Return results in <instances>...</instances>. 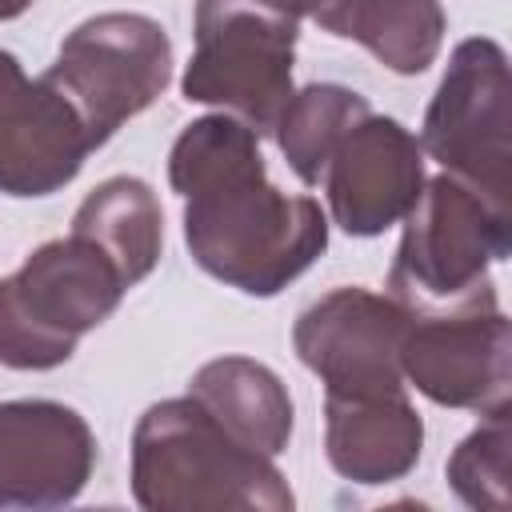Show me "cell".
<instances>
[{
	"mask_svg": "<svg viewBox=\"0 0 512 512\" xmlns=\"http://www.w3.org/2000/svg\"><path fill=\"white\" fill-rule=\"evenodd\" d=\"M168 184L184 196L192 260L248 296H276L328 248V216L312 196L280 192L260 136L236 116L192 120L168 152Z\"/></svg>",
	"mask_w": 512,
	"mask_h": 512,
	"instance_id": "obj_1",
	"label": "cell"
},
{
	"mask_svg": "<svg viewBox=\"0 0 512 512\" xmlns=\"http://www.w3.org/2000/svg\"><path fill=\"white\" fill-rule=\"evenodd\" d=\"M132 496L148 512H288L272 456L228 436L192 396L152 404L132 432Z\"/></svg>",
	"mask_w": 512,
	"mask_h": 512,
	"instance_id": "obj_2",
	"label": "cell"
},
{
	"mask_svg": "<svg viewBox=\"0 0 512 512\" xmlns=\"http://www.w3.org/2000/svg\"><path fill=\"white\" fill-rule=\"evenodd\" d=\"M512 252V208L476 184L440 172L424 180L404 216V236L388 268L392 300L412 316L456 312L492 300L488 268Z\"/></svg>",
	"mask_w": 512,
	"mask_h": 512,
	"instance_id": "obj_3",
	"label": "cell"
},
{
	"mask_svg": "<svg viewBox=\"0 0 512 512\" xmlns=\"http://www.w3.org/2000/svg\"><path fill=\"white\" fill-rule=\"evenodd\" d=\"M124 292L120 268L92 240L68 232L40 244L0 280V364L20 372L64 364L80 336L120 308Z\"/></svg>",
	"mask_w": 512,
	"mask_h": 512,
	"instance_id": "obj_4",
	"label": "cell"
},
{
	"mask_svg": "<svg viewBox=\"0 0 512 512\" xmlns=\"http://www.w3.org/2000/svg\"><path fill=\"white\" fill-rule=\"evenodd\" d=\"M296 36V20L244 0H196V48L180 76V92L264 136L296 92Z\"/></svg>",
	"mask_w": 512,
	"mask_h": 512,
	"instance_id": "obj_5",
	"label": "cell"
},
{
	"mask_svg": "<svg viewBox=\"0 0 512 512\" xmlns=\"http://www.w3.org/2000/svg\"><path fill=\"white\" fill-rule=\"evenodd\" d=\"M44 80L76 108L100 148L168 88L172 40L144 12H100L64 36Z\"/></svg>",
	"mask_w": 512,
	"mask_h": 512,
	"instance_id": "obj_6",
	"label": "cell"
},
{
	"mask_svg": "<svg viewBox=\"0 0 512 512\" xmlns=\"http://www.w3.org/2000/svg\"><path fill=\"white\" fill-rule=\"evenodd\" d=\"M512 100L508 56L496 40L472 36L452 48L448 72L424 112L420 148L452 176L476 184L492 200H512Z\"/></svg>",
	"mask_w": 512,
	"mask_h": 512,
	"instance_id": "obj_7",
	"label": "cell"
},
{
	"mask_svg": "<svg viewBox=\"0 0 512 512\" xmlns=\"http://www.w3.org/2000/svg\"><path fill=\"white\" fill-rule=\"evenodd\" d=\"M408 324L412 312L400 300L368 288H336L300 312L292 348L320 376L324 396L400 392Z\"/></svg>",
	"mask_w": 512,
	"mask_h": 512,
	"instance_id": "obj_8",
	"label": "cell"
},
{
	"mask_svg": "<svg viewBox=\"0 0 512 512\" xmlns=\"http://www.w3.org/2000/svg\"><path fill=\"white\" fill-rule=\"evenodd\" d=\"M400 368L404 380H412L432 404L472 408L480 416L508 412L512 344L508 316L500 312L496 296L456 312L412 316Z\"/></svg>",
	"mask_w": 512,
	"mask_h": 512,
	"instance_id": "obj_9",
	"label": "cell"
},
{
	"mask_svg": "<svg viewBox=\"0 0 512 512\" xmlns=\"http://www.w3.org/2000/svg\"><path fill=\"white\" fill-rule=\"evenodd\" d=\"M96 152L76 108L44 80H28L20 60L0 48V192L52 196Z\"/></svg>",
	"mask_w": 512,
	"mask_h": 512,
	"instance_id": "obj_10",
	"label": "cell"
},
{
	"mask_svg": "<svg viewBox=\"0 0 512 512\" xmlns=\"http://www.w3.org/2000/svg\"><path fill=\"white\" fill-rule=\"evenodd\" d=\"M328 212L348 236H380L400 224L424 188V148L392 116H364L332 152L324 176Z\"/></svg>",
	"mask_w": 512,
	"mask_h": 512,
	"instance_id": "obj_11",
	"label": "cell"
},
{
	"mask_svg": "<svg viewBox=\"0 0 512 512\" xmlns=\"http://www.w3.org/2000/svg\"><path fill=\"white\" fill-rule=\"evenodd\" d=\"M96 464L88 420L56 400L0 404V508H60Z\"/></svg>",
	"mask_w": 512,
	"mask_h": 512,
	"instance_id": "obj_12",
	"label": "cell"
},
{
	"mask_svg": "<svg viewBox=\"0 0 512 512\" xmlns=\"http://www.w3.org/2000/svg\"><path fill=\"white\" fill-rule=\"evenodd\" d=\"M424 424L400 392L324 396V452L352 484H392L420 460Z\"/></svg>",
	"mask_w": 512,
	"mask_h": 512,
	"instance_id": "obj_13",
	"label": "cell"
},
{
	"mask_svg": "<svg viewBox=\"0 0 512 512\" xmlns=\"http://www.w3.org/2000/svg\"><path fill=\"white\" fill-rule=\"evenodd\" d=\"M188 396L240 444L276 456L284 452L292 436V396L284 380L248 356H220L208 360L192 384Z\"/></svg>",
	"mask_w": 512,
	"mask_h": 512,
	"instance_id": "obj_14",
	"label": "cell"
},
{
	"mask_svg": "<svg viewBox=\"0 0 512 512\" xmlns=\"http://www.w3.org/2000/svg\"><path fill=\"white\" fill-rule=\"evenodd\" d=\"M312 20L340 40L364 44L400 76L424 72L440 56L448 28L440 0H320Z\"/></svg>",
	"mask_w": 512,
	"mask_h": 512,
	"instance_id": "obj_15",
	"label": "cell"
},
{
	"mask_svg": "<svg viewBox=\"0 0 512 512\" xmlns=\"http://www.w3.org/2000/svg\"><path fill=\"white\" fill-rule=\"evenodd\" d=\"M72 232L92 240L124 276V284H140L164 244V212L156 192L136 176H112L84 196L72 216Z\"/></svg>",
	"mask_w": 512,
	"mask_h": 512,
	"instance_id": "obj_16",
	"label": "cell"
},
{
	"mask_svg": "<svg viewBox=\"0 0 512 512\" xmlns=\"http://www.w3.org/2000/svg\"><path fill=\"white\" fill-rule=\"evenodd\" d=\"M368 100L344 84H308L288 96L280 108L272 136L288 156V168L304 184H320L336 144L368 116Z\"/></svg>",
	"mask_w": 512,
	"mask_h": 512,
	"instance_id": "obj_17",
	"label": "cell"
},
{
	"mask_svg": "<svg viewBox=\"0 0 512 512\" xmlns=\"http://www.w3.org/2000/svg\"><path fill=\"white\" fill-rule=\"evenodd\" d=\"M508 412L484 416L480 428H472L456 452L448 456V484L468 508L504 512L508 508Z\"/></svg>",
	"mask_w": 512,
	"mask_h": 512,
	"instance_id": "obj_18",
	"label": "cell"
},
{
	"mask_svg": "<svg viewBox=\"0 0 512 512\" xmlns=\"http://www.w3.org/2000/svg\"><path fill=\"white\" fill-rule=\"evenodd\" d=\"M244 4H252V8H264V12H272V16H284V20H304V16H312V8L320 4V0H244Z\"/></svg>",
	"mask_w": 512,
	"mask_h": 512,
	"instance_id": "obj_19",
	"label": "cell"
},
{
	"mask_svg": "<svg viewBox=\"0 0 512 512\" xmlns=\"http://www.w3.org/2000/svg\"><path fill=\"white\" fill-rule=\"evenodd\" d=\"M28 4H32V0H0V20H12V16H20Z\"/></svg>",
	"mask_w": 512,
	"mask_h": 512,
	"instance_id": "obj_20",
	"label": "cell"
}]
</instances>
